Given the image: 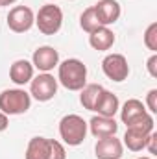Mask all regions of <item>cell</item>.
Listing matches in <instances>:
<instances>
[{
    "label": "cell",
    "mask_w": 157,
    "mask_h": 159,
    "mask_svg": "<svg viewBox=\"0 0 157 159\" xmlns=\"http://www.w3.org/2000/svg\"><path fill=\"white\" fill-rule=\"evenodd\" d=\"M57 67H59L57 80L65 89L81 91L87 85V67L83 65V61H79L76 57H70V59H65Z\"/></svg>",
    "instance_id": "cell-1"
},
{
    "label": "cell",
    "mask_w": 157,
    "mask_h": 159,
    "mask_svg": "<svg viewBox=\"0 0 157 159\" xmlns=\"http://www.w3.org/2000/svg\"><path fill=\"white\" fill-rule=\"evenodd\" d=\"M30 106L32 96L24 89H6L0 93V111L6 115H22Z\"/></svg>",
    "instance_id": "cell-2"
},
{
    "label": "cell",
    "mask_w": 157,
    "mask_h": 159,
    "mask_svg": "<svg viewBox=\"0 0 157 159\" xmlns=\"http://www.w3.org/2000/svg\"><path fill=\"white\" fill-rule=\"evenodd\" d=\"M59 135L65 144L79 146L87 135V122L79 115H65L59 122Z\"/></svg>",
    "instance_id": "cell-3"
},
{
    "label": "cell",
    "mask_w": 157,
    "mask_h": 159,
    "mask_svg": "<svg viewBox=\"0 0 157 159\" xmlns=\"http://www.w3.org/2000/svg\"><path fill=\"white\" fill-rule=\"evenodd\" d=\"M35 24H37L41 34L56 35L63 24V11L54 4H46L39 9V13L35 17Z\"/></svg>",
    "instance_id": "cell-4"
},
{
    "label": "cell",
    "mask_w": 157,
    "mask_h": 159,
    "mask_svg": "<svg viewBox=\"0 0 157 159\" xmlns=\"http://www.w3.org/2000/svg\"><path fill=\"white\" fill-rule=\"evenodd\" d=\"M56 93H57V80L48 72H43L30 81V96H34L39 102L52 100Z\"/></svg>",
    "instance_id": "cell-5"
},
{
    "label": "cell",
    "mask_w": 157,
    "mask_h": 159,
    "mask_svg": "<svg viewBox=\"0 0 157 159\" xmlns=\"http://www.w3.org/2000/svg\"><path fill=\"white\" fill-rule=\"evenodd\" d=\"M35 24V15L28 6H15L7 13V26L15 34H24Z\"/></svg>",
    "instance_id": "cell-6"
},
{
    "label": "cell",
    "mask_w": 157,
    "mask_h": 159,
    "mask_svg": "<svg viewBox=\"0 0 157 159\" xmlns=\"http://www.w3.org/2000/svg\"><path fill=\"white\" fill-rule=\"evenodd\" d=\"M102 70L104 74L113 81H124L129 76V65L128 59L122 54H109L102 61Z\"/></svg>",
    "instance_id": "cell-7"
},
{
    "label": "cell",
    "mask_w": 157,
    "mask_h": 159,
    "mask_svg": "<svg viewBox=\"0 0 157 159\" xmlns=\"http://www.w3.org/2000/svg\"><path fill=\"white\" fill-rule=\"evenodd\" d=\"M32 65L43 72H50L59 65V52L52 46H39L32 56Z\"/></svg>",
    "instance_id": "cell-8"
},
{
    "label": "cell",
    "mask_w": 157,
    "mask_h": 159,
    "mask_svg": "<svg viewBox=\"0 0 157 159\" xmlns=\"http://www.w3.org/2000/svg\"><path fill=\"white\" fill-rule=\"evenodd\" d=\"M94 152H96L98 159H120L122 154H124V146H122L120 139L111 135V137L98 139V143L94 146Z\"/></svg>",
    "instance_id": "cell-9"
},
{
    "label": "cell",
    "mask_w": 157,
    "mask_h": 159,
    "mask_svg": "<svg viewBox=\"0 0 157 159\" xmlns=\"http://www.w3.org/2000/svg\"><path fill=\"white\" fill-rule=\"evenodd\" d=\"M94 11L102 26L115 24L120 19V4L117 0H98L94 4Z\"/></svg>",
    "instance_id": "cell-10"
},
{
    "label": "cell",
    "mask_w": 157,
    "mask_h": 159,
    "mask_svg": "<svg viewBox=\"0 0 157 159\" xmlns=\"http://www.w3.org/2000/svg\"><path fill=\"white\" fill-rule=\"evenodd\" d=\"M146 115H148V111H146L144 104L141 100H137V98L126 100V104L120 109V119H122V122L126 126H131V124L139 122V120L142 119V117H146Z\"/></svg>",
    "instance_id": "cell-11"
},
{
    "label": "cell",
    "mask_w": 157,
    "mask_h": 159,
    "mask_svg": "<svg viewBox=\"0 0 157 159\" xmlns=\"http://www.w3.org/2000/svg\"><path fill=\"white\" fill-rule=\"evenodd\" d=\"M87 126L91 128V133H92L96 139L111 137V135H115V133L118 131L117 120L111 119V117H102V115L92 117V119H91V122H89Z\"/></svg>",
    "instance_id": "cell-12"
},
{
    "label": "cell",
    "mask_w": 157,
    "mask_h": 159,
    "mask_svg": "<svg viewBox=\"0 0 157 159\" xmlns=\"http://www.w3.org/2000/svg\"><path fill=\"white\" fill-rule=\"evenodd\" d=\"M152 131H146L142 128H137V126H129L124 133V144L128 146V150L131 152H141L146 148V143H148V137H150Z\"/></svg>",
    "instance_id": "cell-13"
},
{
    "label": "cell",
    "mask_w": 157,
    "mask_h": 159,
    "mask_svg": "<svg viewBox=\"0 0 157 159\" xmlns=\"http://www.w3.org/2000/svg\"><path fill=\"white\" fill-rule=\"evenodd\" d=\"M89 44L98 52H105L115 44V34L107 26H100L92 34H89Z\"/></svg>",
    "instance_id": "cell-14"
},
{
    "label": "cell",
    "mask_w": 157,
    "mask_h": 159,
    "mask_svg": "<svg viewBox=\"0 0 157 159\" xmlns=\"http://www.w3.org/2000/svg\"><path fill=\"white\" fill-rule=\"evenodd\" d=\"M9 78L17 85H26L34 78V65L26 59H17L9 69Z\"/></svg>",
    "instance_id": "cell-15"
},
{
    "label": "cell",
    "mask_w": 157,
    "mask_h": 159,
    "mask_svg": "<svg viewBox=\"0 0 157 159\" xmlns=\"http://www.w3.org/2000/svg\"><path fill=\"white\" fill-rule=\"evenodd\" d=\"M104 87L102 85H98V83H89V85H85L83 89H81V94H79V102H81V106L85 107V109H89V111H94L96 109V106H98V102H100V98H102V94H104Z\"/></svg>",
    "instance_id": "cell-16"
},
{
    "label": "cell",
    "mask_w": 157,
    "mask_h": 159,
    "mask_svg": "<svg viewBox=\"0 0 157 159\" xmlns=\"http://www.w3.org/2000/svg\"><path fill=\"white\" fill-rule=\"evenodd\" d=\"M50 157V139L46 137H34L28 143L26 159H48Z\"/></svg>",
    "instance_id": "cell-17"
},
{
    "label": "cell",
    "mask_w": 157,
    "mask_h": 159,
    "mask_svg": "<svg viewBox=\"0 0 157 159\" xmlns=\"http://www.w3.org/2000/svg\"><path fill=\"white\" fill-rule=\"evenodd\" d=\"M118 109H120L118 96L113 94V93H109V91H104V94H102V98H100V102H98V106H96L94 111H96L98 115H102V117H111V119H115V115H117Z\"/></svg>",
    "instance_id": "cell-18"
},
{
    "label": "cell",
    "mask_w": 157,
    "mask_h": 159,
    "mask_svg": "<svg viewBox=\"0 0 157 159\" xmlns=\"http://www.w3.org/2000/svg\"><path fill=\"white\" fill-rule=\"evenodd\" d=\"M79 26H81V30L87 32V34H92L96 28L102 26L100 20H98V17H96L94 6H92V7H87V9L81 13V17H79Z\"/></svg>",
    "instance_id": "cell-19"
},
{
    "label": "cell",
    "mask_w": 157,
    "mask_h": 159,
    "mask_svg": "<svg viewBox=\"0 0 157 159\" xmlns=\"http://www.w3.org/2000/svg\"><path fill=\"white\" fill-rule=\"evenodd\" d=\"M144 44L148 46V50L157 52V22H152L146 32H144Z\"/></svg>",
    "instance_id": "cell-20"
},
{
    "label": "cell",
    "mask_w": 157,
    "mask_h": 159,
    "mask_svg": "<svg viewBox=\"0 0 157 159\" xmlns=\"http://www.w3.org/2000/svg\"><path fill=\"white\" fill-rule=\"evenodd\" d=\"M48 159H67V152L59 141L50 139V157Z\"/></svg>",
    "instance_id": "cell-21"
},
{
    "label": "cell",
    "mask_w": 157,
    "mask_h": 159,
    "mask_svg": "<svg viewBox=\"0 0 157 159\" xmlns=\"http://www.w3.org/2000/svg\"><path fill=\"white\" fill-rule=\"evenodd\" d=\"M146 104H148V111L157 113V89H152L146 96Z\"/></svg>",
    "instance_id": "cell-22"
},
{
    "label": "cell",
    "mask_w": 157,
    "mask_h": 159,
    "mask_svg": "<svg viewBox=\"0 0 157 159\" xmlns=\"http://www.w3.org/2000/svg\"><path fill=\"white\" fill-rule=\"evenodd\" d=\"M146 69H148V72H150L152 78H157V56L155 54L146 61Z\"/></svg>",
    "instance_id": "cell-23"
},
{
    "label": "cell",
    "mask_w": 157,
    "mask_h": 159,
    "mask_svg": "<svg viewBox=\"0 0 157 159\" xmlns=\"http://www.w3.org/2000/svg\"><path fill=\"white\" fill-rule=\"evenodd\" d=\"M155 141H157V135L152 131L150 133V137H148V143H146V148L150 150V154H155L157 150H155Z\"/></svg>",
    "instance_id": "cell-24"
},
{
    "label": "cell",
    "mask_w": 157,
    "mask_h": 159,
    "mask_svg": "<svg viewBox=\"0 0 157 159\" xmlns=\"http://www.w3.org/2000/svg\"><path fill=\"white\" fill-rule=\"evenodd\" d=\"M7 124H9V120H7V115L0 111V131H4V129L7 128Z\"/></svg>",
    "instance_id": "cell-25"
},
{
    "label": "cell",
    "mask_w": 157,
    "mask_h": 159,
    "mask_svg": "<svg viewBox=\"0 0 157 159\" xmlns=\"http://www.w3.org/2000/svg\"><path fill=\"white\" fill-rule=\"evenodd\" d=\"M17 0H0V6H11V4H15Z\"/></svg>",
    "instance_id": "cell-26"
},
{
    "label": "cell",
    "mask_w": 157,
    "mask_h": 159,
    "mask_svg": "<svg viewBox=\"0 0 157 159\" xmlns=\"http://www.w3.org/2000/svg\"><path fill=\"white\" fill-rule=\"evenodd\" d=\"M139 159H152V157H139Z\"/></svg>",
    "instance_id": "cell-27"
}]
</instances>
